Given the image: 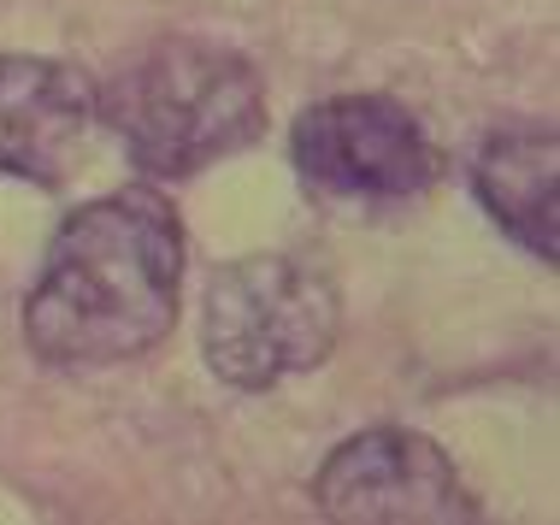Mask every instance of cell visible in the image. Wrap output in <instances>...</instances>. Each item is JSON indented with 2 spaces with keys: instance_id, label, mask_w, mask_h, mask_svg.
<instances>
[{
  "instance_id": "obj_6",
  "label": "cell",
  "mask_w": 560,
  "mask_h": 525,
  "mask_svg": "<svg viewBox=\"0 0 560 525\" xmlns=\"http://www.w3.org/2000/svg\"><path fill=\"white\" fill-rule=\"evenodd\" d=\"M95 118V89L83 71L36 54H0V172L7 177L66 184Z\"/></svg>"
},
{
  "instance_id": "obj_4",
  "label": "cell",
  "mask_w": 560,
  "mask_h": 525,
  "mask_svg": "<svg viewBox=\"0 0 560 525\" xmlns=\"http://www.w3.org/2000/svg\"><path fill=\"white\" fill-rule=\"evenodd\" d=\"M295 172L313 195L384 213L425 195L443 172L436 148L396 95H330L295 118Z\"/></svg>"
},
{
  "instance_id": "obj_7",
  "label": "cell",
  "mask_w": 560,
  "mask_h": 525,
  "mask_svg": "<svg viewBox=\"0 0 560 525\" xmlns=\"http://www.w3.org/2000/svg\"><path fill=\"white\" fill-rule=\"evenodd\" d=\"M472 189L525 254L542 266L560 260V137L549 125L490 130L472 160Z\"/></svg>"
},
{
  "instance_id": "obj_3",
  "label": "cell",
  "mask_w": 560,
  "mask_h": 525,
  "mask_svg": "<svg viewBox=\"0 0 560 525\" xmlns=\"http://www.w3.org/2000/svg\"><path fill=\"white\" fill-rule=\"evenodd\" d=\"M342 331L337 283L290 254H248L207 283V366L231 389H271L325 366Z\"/></svg>"
},
{
  "instance_id": "obj_2",
  "label": "cell",
  "mask_w": 560,
  "mask_h": 525,
  "mask_svg": "<svg viewBox=\"0 0 560 525\" xmlns=\"http://www.w3.org/2000/svg\"><path fill=\"white\" fill-rule=\"evenodd\" d=\"M95 113L148 177H195L213 160L248 148L266 130L260 71L236 48L201 36H160L113 71Z\"/></svg>"
},
{
  "instance_id": "obj_5",
  "label": "cell",
  "mask_w": 560,
  "mask_h": 525,
  "mask_svg": "<svg viewBox=\"0 0 560 525\" xmlns=\"http://www.w3.org/2000/svg\"><path fill=\"white\" fill-rule=\"evenodd\" d=\"M313 502L337 525H466L478 497L425 431L372 425L330 448L313 478Z\"/></svg>"
},
{
  "instance_id": "obj_1",
  "label": "cell",
  "mask_w": 560,
  "mask_h": 525,
  "mask_svg": "<svg viewBox=\"0 0 560 525\" xmlns=\"http://www.w3.org/2000/svg\"><path fill=\"white\" fill-rule=\"evenodd\" d=\"M184 231L160 189L136 184L83 201L54 231L24 295V342L48 366H118L177 325Z\"/></svg>"
}]
</instances>
